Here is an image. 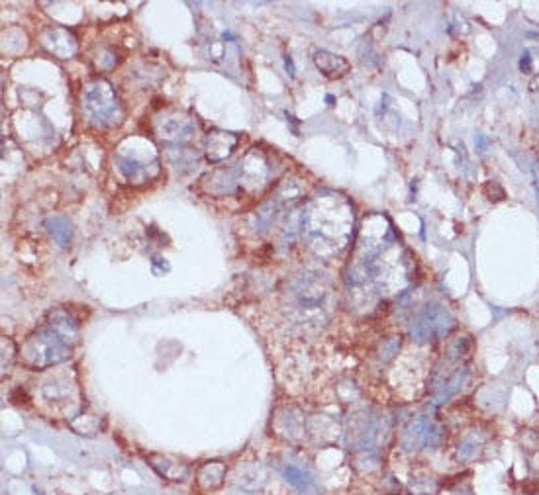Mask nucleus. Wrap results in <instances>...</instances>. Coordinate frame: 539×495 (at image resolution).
Masks as SVG:
<instances>
[{
    "instance_id": "1",
    "label": "nucleus",
    "mask_w": 539,
    "mask_h": 495,
    "mask_svg": "<svg viewBox=\"0 0 539 495\" xmlns=\"http://www.w3.org/2000/svg\"><path fill=\"white\" fill-rule=\"evenodd\" d=\"M302 231L318 255H338L350 243L353 233L351 204L336 194L312 198L304 208Z\"/></svg>"
},
{
    "instance_id": "2",
    "label": "nucleus",
    "mask_w": 539,
    "mask_h": 495,
    "mask_svg": "<svg viewBox=\"0 0 539 495\" xmlns=\"http://www.w3.org/2000/svg\"><path fill=\"white\" fill-rule=\"evenodd\" d=\"M330 278L319 272L296 276L289 286V316L299 323H319L331 304Z\"/></svg>"
},
{
    "instance_id": "3",
    "label": "nucleus",
    "mask_w": 539,
    "mask_h": 495,
    "mask_svg": "<svg viewBox=\"0 0 539 495\" xmlns=\"http://www.w3.org/2000/svg\"><path fill=\"white\" fill-rule=\"evenodd\" d=\"M73 341L59 333L51 323L36 331L22 347V357L31 368H48L59 364L71 357Z\"/></svg>"
},
{
    "instance_id": "4",
    "label": "nucleus",
    "mask_w": 539,
    "mask_h": 495,
    "mask_svg": "<svg viewBox=\"0 0 539 495\" xmlns=\"http://www.w3.org/2000/svg\"><path fill=\"white\" fill-rule=\"evenodd\" d=\"M82 110L96 126H112L122 118L120 100L104 79L90 80L82 90Z\"/></svg>"
},
{
    "instance_id": "5",
    "label": "nucleus",
    "mask_w": 539,
    "mask_h": 495,
    "mask_svg": "<svg viewBox=\"0 0 539 495\" xmlns=\"http://www.w3.org/2000/svg\"><path fill=\"white\" fill-rule=\"evenodd\" d=\"M455 329V317L443 304H428L410 325V337L419 345L436 339H445Z\"/></svg>"
},
{
    "instance_id": "6",
    "label": "nucleus",
    "mask_w": 539,
    "mask_h": 495,
    "mask_svg": "<svg viewBox=\"0 0 539 495\" xmlns=\"http://www.w3.org/2000/svg\"><path fill=\"white\" fill-rule=\"evenodd\" d=\"M271 482L269 470L259 462L240 464L231 474V485L241 494L255 495L261 494Z\"/></svg>"
},
{
    "instance_id": "7",
    "label": "nucleus",
    "mask_w": 539,
    "mask_h": 495,
    "mask_svg": "<svg viewBox=\"0 0 539 495\" xmlns=\"http://www.w3.org/2000/svg\"><path fill=\"white\" fill-rule=\"evenodd\" d=\"M377 438V421L367 413H361L351 419L347 429V445L353 450H369Z\"/></svg>"
},
{
    "instance_id": "8",
    "label": "nucleus",
    "mask_w": 539,
    "mask_h": 495,
    "mask_svg": "<svg viewBox=\"0 0 539 495\" xmlns=\"http://www.w3.org/2000/svg\"><path fill=\"white\" fill-rule=\"evenodd\" d=\"M41 43L45 45V50L57 55L59 59H69L77 51V40L73 38V34L63 28H50L41 36Z\"/></svg>"
},
{
    "instance_id": "9",
    "label": "nucleus",
    "mask_w": 539,
    "mask_h": 495,
    "mask_svg": "<svg viewBox=\"0 0 539 495\" xmlns=\"http://www.w3.org/2000/svg\"><path fill=\"white\" fill-rule=\"evenodd\" d=\"M282 475L300 495H322L316 478L306 466L287 464L282 468Z\"/></svg>"
},
{
    "instance_id": "10",
    "label": "nucleus",
    "mask_w": 539,
    "mask_h": 495,
    "mask_svg": "<svg viewBox=\"0 0 539 495\" xmlns=\"http://www.w3.org/2000/svg\"><path fill=\"white\" fill-rule=\"evenodd\" d=\"M429 427H431V421H429L426 415H418L416 419H412L408 427L404 429L402 438H400L402 448H404L406 452H416L422 446H426V443H428Z\"/></svg>"
},
{
    "instance_id": "11",
    "label": "nucleus",
    "mask_w": 539,
    "mask_h": 495,
    "mask_svg": "<svg viewBox=\"0 0 539 495\" xmlns=\"http://www.w3.org/2000/svg\"><path fill=\"white\" fill-rule=\"evenodd\" d=\"M314 63L319 69V73L328 79H341L343 75H347L350 71V61L341 55L330 53V51H316L314 53Z\"/></svg>"
},
{
    "instance_id": "12",
    "label": "nucleus",
    "mask_w": 539,
    "mask_h": 495,
    "mask_svg": "<svg viewBox=\"0 0 539 495\" xmlns=\"http://www.w3.org/2000/svg\"><path fill=\"white\" fill-rule=\"evenodd\" d=\"M226 474H228L226 464L220 460H212V462L200 466L196 472V482L204 492H216L226 482Z\"/></svg>"
},
{
    "instance_id": "13",
    "label": "nucleus",
    "mask_w": 539,
    "mask_h": 495,
    "mask_svg": "<svg viewBox=\"0 0 539 495\" xmlns=\"http://www.w3.org/2000/svg\"><path fill=\"white\" fill-rule=\"evenodd\" d=\"M150 466L161 478H165L167 482H185L187 475H189L187 466L173 460L169 456L150 455Z\"/></svg>"
},
{
    "instance_id": "14",
    "label": "nucleus",
    "mask_w": 539,
    "mask_h": 495,
    "mask_svg": "<svg viewBox=\"0 0 539 495\" xmlns=\"http://www.w3.org/2000/svg\"><path fill=\"white\" fill-rule=\"evenodd\" d=\"M238 145V138L226 131H214L206 138V157L212 163H218L231 153V149Z\"/></svg>"
},
{
    "instance_id": "15",
    "label": "nucleus",
    "mask_w": 539,
    "mask_h": 495,
    "mask_svg": "<svg viewBox=\"0 0 539 495\" xmlns=\"http://www.w3.org/2000/svg\"><path fill=\"white\" fill-rule=\"evenodd\" d=\"M406 489L410 495H438L440 482L428 474H416L408 480Z\"/></svg>"
},
{
    "instance_id": "16",
    "label": "nucleus",
    "mask_w": 539,
    "mask_h": 495,
    "mask_svg": "<svg viewBox=\"0 0 539 495\" xmlns=\"http://www.w3.org/2000/svg\"><path fill=\"white\" fill-rule=\"evenodd\" d=\"M45 228H48L51 237L55 239L61 247H67V245H69L71 233H73L69 219L61 218V216H53V218L45 219Z\"/></svg>"
},
{
    "instance_id": "17",
    "label": "nucleus",
    "mask_w": 539,
    "mask_h": 495,
    "mask_svg": "<svg viewBox=\"0 0 539 495\" xmlns=\"http://www.w3.org/2000/svg\"><path fill=\"white\" fill-rule=\"evenodd\" d=\"M465 378H467V368H459V370H455L453 374H451L445 382H443V386H441L440 396H438V401H443V399H447L453 394H457L463 386V382H465Z\"/></svg>"
},
{
    "instance_id": "18",
    "label": "nucleus",
    "mask_w": 539,
    "mask_h": 495,
    "mask_svg": "<svg viewBox=\"0 0 539 495\" xmlns=\"http://www.w3.org/2000/svg\"><path fill=\"white\" fill-rule=\"evenodd\" d=\"M480 448V438H477L475 435H467L465 438H461L459 446H457V460L461 462H467L473 456L479 452Z\"/></svg>"
},
{
    "instance_id": "19",
    "label": "nucleus",
    "mask_w": 539,
    "mask_h": 495,
    "mask_svg": "<svg viewBox=\"0 0 539 495\" xmlns=\"http://www.w3.org/2000/svg\"><path fill=\"white\" fill-rule=\"evenodd\" d=\"M63 384H57V382H50V384H45L43 386V397L48 399V401H59L61 397L67 394V390L65 387H61Z\"/></svg>"
},
{
    "instance_id": "20",
    "label": "nucleus",
    "mask_w": 539,
    "mask_h": 495,
    "mask_svg": "<svg viewBox=\"0 0 539 495\" xmlns=\"http://www.w3.org/2000/svg\"><path fill=\"white\" fill-rule=\"evenodd\" d=\"M12 360H14V343L10 339H2V370L6 372L10 368Z\"/></svg>"
},
{
    "instance_id": "21",
    "label": "nucleus",
    "mask_w": 539,
    "mask_h": 495,
    "mask_svg": "<svg viewBox=\"0 0 539 495\" xmlns=\"http://www.w3.org/2000/svg\"><path fill=\"white\" fill-rule=\"evenodd\" d=\"M398 347H400V341L396 337H392L390 341H387V343L382 345V348H380V360H385V362L390 360V358L396 355Z\"/></svg>"
},
{
    "instance_id": "22",
    "label": "nucleus",
    "mask_w": 539,
    "mask_h": 495,
    "mask_svg": "<svg viewBox=\"0 0 539 495\" xmlns=\"http://www.w3.org/2000/svg\"><path fill=\"white\" fill-rule=\"evenodd\" d=\"M519 69L526 71V73L531 69V57H529V51H524V53H522V59H519Z\"/></svg>"
},
{
    "instance_id": "23",
    "label": "nucleus",
    "mask_w": 539,
    "mask_h": 495,
    "mask_svg": "<svg viewBox=\"0 0 539 495\" xmlns=\"http://www.w3.org/2000/svg\"><path fill=\"white\" fill-rule=\"evenodd\" d=\"M533 186H536V196H538L539 206V165H533Z\"/></svg>"
}]
</instances>
